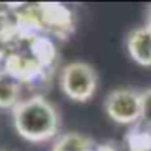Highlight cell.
I'll use <instances>...</instances> for the list:
<instances>
[{"instance_id": "9c48e42d", "label": "cell", "mask_w": 151, "mask_h": 151, "mask_svg": "<svg viewBox=\"0 0 151 151\" xmlns=\"http://www.w3.org/2000/svg\"><path fill=\"white\" fill-rule=\"evenodd\" d=\"M21 84L9 76L4 67L0 69V109L12 111L21 102Z\"/></svg>"}, {"instance_id": "7a4b0ae2", "label": "cell", "mask_w": 151, "mask_h": 151, "mask_svg": "<svg viewBox=\"0 0 151 151\" xmlns=\"http://www.w3.org/2000/svg\"><path fill=\"white\" fill-rule=\"evenodd\" d=\"M99 86L97 70L86 62H70L60 72V88L74 102H88Z\"/></svg>"}, {"instance_id": "3957f363", "label": "cell", "mask_w": 151, "mask_h": 151, "mask_svg": "<svg viewBox=\"0 0 151 151\" xmlns=\"http://www.w3.org/2000/svg\"><path fill=\"white\" fill-rule=\"evenodd\" d=\"M104 111L119 125H137L142 114L141 91L134 88H116L107 93L104 100Z\"/></svg>"}, {"instance_id": "8992f818", "label": "cell", "mask_w": 151, "mask_h": 151, "mask_svg": "<svg viewBox=\"0 0 151 151\" xmlns=\"http://www.w3.org/2000/svg\"><path fill=\"white\" fill-rule=\"evenodd\" d=\"M12 23H14V30H16L18 40H28V42H32L34 39L40 37V35H47L46 28L42 25V19H40L37 5L27 7V9L16 12Z\"/></svg>"}, {"instance_id": "e0dca14e", "label": "cell", "mask_w": 151, "mask_h": 151, "mask_svg": "<svg viewBox=\"0 0 151 151\" xmlns=\"http://www.w3.org/2000/svg\"><path fill=\"white\" fill-rule=\"evenodd\" d=\"M0 151H14V150H5V148H2Z\"/></svg>"}, {"instance_id": "8fae6325", "label": "cell", "mask_w": 151, "mask_h": 151, "mask_svg": "<svg viewBox=\"0 0 151 151\" xmlns=\"http://www.w3.org/2000/svg\"><path fill=\"white\" fill-rule=\"evenodd\" d=\"M128 151H151V128L146 125H134L125 135Z\"/></svg>"}, {"instance_id": "2e32d148", "label": "cell", "mask_w": 151, "mask_h": 151, "mask_svg": "<svg viewBox=\"0 0 151 151\" xmlns=\"http://www.w3.org/2000/svg\"><path fill=\"white\" fill-rule=\"evenodd\" d=\"M5 21H7V19H4V18H2V12H0V28H2V25H4Z\"/></svg>"}, {"instance_id": "4fadbf2b", "label": "cell", "mask_w": 151, "mask_h": 151, "mask_svg": "<svg viewBox=\"0 0 151 151\" xmlns=\"http://www.w3.org/2000/svg\"><path fill=\"white\" fill-rule=\"evenodd\" d=\"M95 151H118V150H116V146L113 142H102V144L95 146Z\"/></svg>"}, {"instance_id": "277c9868", "label": "cell", "mask_w": 151, "mask_h": 151, "mask_svg": "<svg viewBox=\"0 0 151 151\" xmlns=\"http://www.w3.org/2000/svg\"><path fill=\"white\" fill-rule=\"evenodd\" d=\"M4 70L12 76L21 86H42L51 77V70H46L39 62L25 53H11L5 56Z\"/></svg>"}, {"instance_id": "ba28073f", "label": "cell", "mask_w": 151, "mask_h": 151, "mask_svg": "<svg viewBox=\"0 0 151 151\" xmlns=\"http://www.w3.org/2000/svg\"><path fill=\"white\" fill-rule=\"evenodd\" d=\"M30 56L35 62H39L46 70H53L56 63V56H58L53 39L49 35H40V37L34 39L30 42Z\"/></svg>"}, {"instance_id": "5b68a950", "label": "cell", "mask_w": 151, "mask_h": 151, "mask_svg": "<svg viewBox=\"0 0 151 151\" xmlns=\"http://www.w3.org/2000/svg\"><path fill=\"white\" fill-rule=\"evenodd\" d=\"M46 34H53L60 39H67L74 32V18L67 5L44 2L37 5Z\"/></svg>"}, {"instance_id": "5bb4252c", "label": "cell", "mask_w": 151, "mask_h": 151, "mask_svg": "<svg viewBox=\"0 0 151 151\" xmlns=\"http://www.w3.org/2000/svg\"><path fill=\"white\" fill-rule=\"evenodd\" d=\"M144 27L151 32V4L146 7V23H144Z\"/></svg>"}, {"instance_id": "52a82bcc", "label": "cell", "mask_w": 151, "mask_h": 151, "mask_svg": "<svg viewBox=\"0 0 151 151\" xmlns=\"http://www.w3.org/2000/svg\"><path fill=\"white\" fill-rule=\"evenodd\" d=\"M127 51L137 65L151 67V32L144 25L134 28L128 34Z\"/></svg>"}, {"instance_id": "7c38bea8", "label": "cell", "mask_w": 151, "mask_h": 151, "mask_svg": "<svg viewBox=\"0 0 151 151\" xmlns=\"http://www.w3.org/2000/svg\"><path fill=\"white\" fill-rule=\"evenodd\" d=\"M141 99H142V114H141V121L151 128V88L141 91Z\"/></svg>"}, {"instance_id": "30bf717a", "label": "cell", "mask_w": 151, "mask_h": 151, "mask_svg": "<svg viewBox=\"0 0 151 151\" xmlns=\"http://www.w3.org/2000/svg\"><path fill=\"white\" fill-rule=\"evenodd\" d=\"M95 146L90 137L79 132H67L55 139L51 151H95Z\"/></svg>"}, {"instance_id": "6da1fadb", "label": "cell", "mask_w": 151, "mask_h": 151, "mask_svg": "<svg viewBox=\"0 0 151 151\" xmlns=\"http://www.w3.org/2000/svg\"><path fill=\"white\" fill-rule=\"evenodd\" d=\"M12 123L19 137L28 142H47L58 137L60 113L42 95L23 99L12 111Z\"/></svg>"}, {"instance_id": "9a60e30c", "label": "cell", "mask_w": 151, "mask_h": 151, "mask_svg": "<svg viewBox=\"0 0 151 151\" xmlns=\"http://www.w3.org/2000/svg\"><path fill=\"white\" fill-rule=\"evenodd\" d=\"M4 62H5V53H4V49L0 47V69L4 67Z\"/></svg>"}]
</instances>
